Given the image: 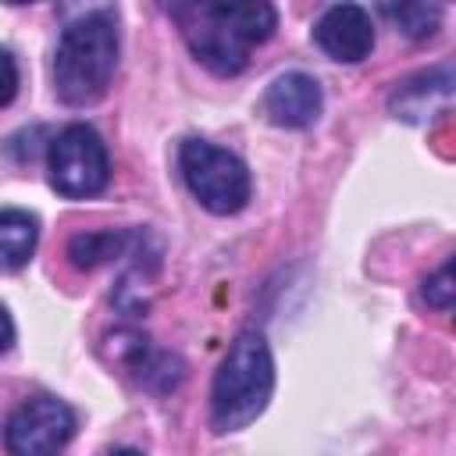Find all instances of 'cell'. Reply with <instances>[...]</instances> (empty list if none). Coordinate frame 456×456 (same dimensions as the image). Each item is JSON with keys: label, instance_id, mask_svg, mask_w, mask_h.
<instances>
[{"label": "cell", "instance_id": "1", "mask_svg": "<svg viewBox=\"0 0 456 456\" xmlns=\"http://www.w3.org/2000/svg\"><path fill=\"white\" fill-rule=\"evenodd\" d=\"M192 57L214 75H239L253 46L274 36L271 0H160Z\"/></svg>", "mask_w": 456, "mask_h": 456}, {"label": "cell", "instance_id": "2", "mask_svg": "<svg viewBox=\"0 0 456 456\" xmlns=\"http://www.w3.org/2000/svg\"><path fill=\"white\" fill-rule=\"evenodd\" d=\"M118 68V28L110 14H86L71 21L53 53V89L68 107L96 103Z\"/></svg>", "mask_w": 456, "mask_h": 456}, {"label": "cell", "instance_id": "3", "mask_svg": "<svg viewBox=\"0 0 456 456\" xmlns=\"http://www.w3.org/2000/svg\"><path fill=\"white\" fill-rule=\"evenodd\" d=\"M274 392V360L256 331H242L221 360L210 385V424L214 431H242L253 424Z\"/></svg>", "mask_w": 456, "mask_h": 456}, {"label": "cell", "instance_id": "4", "mask_svg": "<svg viewBox=\"0 0 456 456\" xmlns=\"http://www.w3.org/2000/svg\"><path fill=\"white\" fill-rule=\"evenodd\" d=\"M178 167L189 192L210 214H239L249 203V171L235 153L203 139H185L178 150Z\"/></svg>", "mask_w": 456, "mask_h": 456}, {"label": "cell", "instance_id": "5", "mask_svg": "<svg viewBox=\"0 0 456 456\" xmlns=\"http://www.w3.org/2000/svg\"><path fill=\"white\" fill-rule=\"evenodd\" d=\"M46 167H50V185L68 200L96 196L110 178L107 146H103L100 132L89 125H68L50 142Z\"/></svg>", "mask_w": 456, "mask_h": 456}, {"label": "cell", "instance_id": "6", "mask_svg": "<svg viewBox=\"0 0 456 456\" xmlns=\"http://www.w3.org/2000/svg\"><path fill=\"white\" fill-rule=\"evenodd\" d=\"M75 435V413L53 395L25 399L7 420V449L14 456H50Z\"/></svg>", "mask_w": 456, "mask_h": 456}, {"label": "cell", "instance_id": "7", "mask_svg": "<svg viewBox=\"0 0 456 456\" xmlns=\"http://www.w3.org/2000/svg\"><path fill=\"white\" fill-rule=\"evenodd\" d=\"M314 39H317V46L328 57L346 61V64H356V61H363L374 50V25H370V14L360 4L342 0V4H331L317 18Z\"/></svg>", "mask_w": 456, "mask_h": 456}, {"label": "cell", "instance_id": "8", "mask_svg": "<svg viewBox=\"0 0 456 456\" xmlns=\"http://www.w3.org/2000/svg\"><path fill=\"white\" fill-rule=\"evenodd\" d=\"M264 114L281 128H306L321 114V86L303 71H285L267 86Z\"/></svg>", "mask_w": 456, "mask_h": 456}, {"label": "cell", "instance_id": "9", "mask_svg": "<svg viewBox=\"0 0 456 456\" xmlns=\"http://www.w3.org/2000/svg\"><path fill=\"white\" fill-rule=\"evenodd\" d=\"M449 93H452V75H449V68L420 71L417 78L403 82V86L392 93V110H395V118L424 121V118H431V96L449 103Z\"/></svg>", "mask_w": 456, "mask_h": 456}, {"label": "cell", "instance_id": "10", "mask_svg": "<svg viewBox=\"0 0 456 456\" xmlns=\"http://www.w3.org/2000/svg\"><path fill=\"white\" fill-rule=\"evenodd\" d=\"M39 242V221L28 210H0V271H18L32 260Z\"/></svg>", "mask_w": 456, "mask_h": 456}, {"label": "cell", "instance_id": "11", "mask_svg": "<svg viewBox=\"0 0 456 456\" xmlns=\"http://www.w3.org/2000/svg\"><path fill=\"white\" fill-rule=\"evenodd\" d=\"M132 242H135V235H128V232H82L68 242V256H71L75 267L93 271L107 260L125 256Z\"/></svg>", "mask_w": 456, "mask_h": 456}, {"label": "cell", "instance_id": "12", "mask_svg": "<svg viewBox=\"0 0 456 456\" xmlns=\"http://www.w3.org/2000/svg\"><path fill=\"white\" fill-rule=\"evenodd\" d=\"M385 18L410 39H428L438 32L442 25V14L431 0H378Z\"/></svg>", "mask_w": 456, "mask_h": 456}, {"label": "cell", "instance_id": "13", "mask_svg": "<svg viewBox=\"0 0 456 456\" xmlns=\"http://www.w3.org/2000/svg\"><path fill=\"white\" fill-rule=\"evenodd\" d=\"M452 296H456V285H452V264H442L428 281H424V299L438 310H449L452 306Z\"/></svg>", "mask_w": 456, "mask_h": 456}, {"label": "cell", "instance_id": "14", "mask_svg": "<svg viewBox=\"0 0 456 456\" xmlns=\"http://www.w3.org/2000/svg\"><path fill=\"white\" fill-rule=\"evenodd\" d=\"M18 93V64L7 50H0V107H7Z\"/></svg>", "mask_w": 456, "mask_h": 456}, {"label": "cell", "instance_id": "15", "mask_svg": "<svg viewBox=\"0 0 456 456\" xmlns=\"http://www.w3.org/2000/svg\"><path fill=\"white\" fill-rule=\"evenodd\" d=\"M11 342H14V324H11V314L0 306V353L11 349Z\"/></svg>", "mask_w": 456, "mask_h": 456}, {"label": "cell", "instance_id": "16", "mask_svg": "<svg viewBox=\"0 0 456 456\" xmlns=\"http://www.w3.org/2000/svg\"><path fill=\"white\" fill-rule=\"evenodd\" d=\"M7 4H32V0H7Z\"/></svg>", "mask_w": 456, "mask_h": 456}]
</instances>
